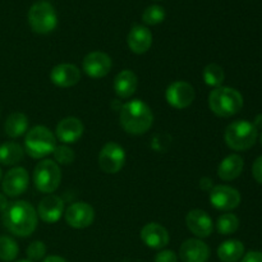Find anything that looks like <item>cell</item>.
Listing matches in <instances>:
<instances>
[{
    "instance_id": "cell-35",
    "label": "cell",
    "mask_w": 262,
    "mask_h": 262,
    "mask_svg": "<svg viewBox=\"0 0 262 262\" xmlns=\"http://www.w3.org/2000/svg\"><path fill=\"white\" fill-rule=\"evenodd\" d=\"M200 183H201L200 186H201L202 189H205V191H211L212 181L210 178H202Z\"/></svg>"
},
{
    "instance_id": "cell-23",
    "label": "cell",
    "mask_w": 262,
    "mask_h": 262,
    "mask_svg": "<svg viewBox=\"0 0 262 262\" xmlns=\"http://www.w3.org/2000/svg\"><path fill=\"white\" fill-rule=\"evenodd\" d=\"M245 256V245L238 239L223 242L217 248V257L223 262H238Z\"/></svg>"
},
{
    "instance_id": "cell-40",
    "label": "cell",
    "mask_w": 262,
    "mask_h": 262,
    "mask_svg": "<svg viewBox=\"0 0 262 262\" xmlns=\"http://www.w3.org/2000/svg\"><path fill=\"white\" fill-rule=\"evenodd\" d=\"M2 177H3V171H2V168H0V181H2Z\"/></svg>"
},
{
    "instance_id": "cell-19",
    "label": "cell",
    "mask_w": 262,
    "mask_h": 262,
    "mask_svg": "<svg viewBox=\"0 0 262 262\" xmlns=\"http://www.w3.org/2000/svg\"><path fill=\"white\" fill-rule=\"evenodd\" d=\"M182 262H207L210 258V248L201 239H187L179 248Z\"/></svg>"
},
{
    "instance_id": "cell-4",
    "label": "cell",
    "mask_w": 262,
    "mask_h": 262,
    "mask_svg": "<svg viewBox=\"0 0 262 262\" xmlns=\"http://www.w3.org/2000/svg\"><path fill=\"white\" fill-rule=\"evenodd\" d=\"M56 137L48 127L36 125L26 133L25 151L32 159H43L54 152Z\"/></svg>"
},
{
    "instance_id": "cell-8",
    "label": "cell",
    "mask_w": 262,
    "mask_h": 262,
    "mask_svg": "<svg viewBox=\"0 0 262 262\" xmlns=\"http://www.w3.org/2000/svg\"><path fill=\"white\" fill-rule=\"evenodd\" d=\"M124 148L117 142L105 143L99 154V166L104 173L117 174L123 169L125 164Z\"/></svg>"
},
{
    "instance_id": "cell-39",
    "label": "cell",
    "mask_w": 262,
    "mask_h": 262,
    "mask_svg": "<svg viewBox=\"0 0 262 262\" xmlns=\"http://www.w3.org/2000/svg\"><path fill=\"white\" fill-rule=\"evenodd\" d=\"M15 262H32V261H30V260H19V261H15Z\"/></svg>"
},
{
    "instance_id": "cell-16",
    "label": "cell",
    "mask_w": 262,
    "mask_h": 262,
    "mask_svg": "<svg viewBox=\"0 0 262 262\" xmlns=\"http://www.w3.org/2000/svg\"><path fill=\"white\" fill-rule=\"evenodd\" d=\"M141 239L152 250H163L169 245L170 235L168 230L158 223H148L141 229Z\"/></svg>"
},
{
    "instance_id": "cell-28",
    "label": "cell",
    "mask_w": 262,
    "mask_h": 262,
    "mask_svg": "<svg viewBox=\"0 0 262 262\" xmlns=\"http://www.w3.org/2000/svg\"><path fill=\"white\" fill-rule=\"evenodd\" d=\"M239 228V219L234 214H223L216 223L217 232L222 235H229L235 233Z\"/></svg>"
},
{
    "instance_id": "cell-7",
    "label": "cell",
    "mask_w": 262,
    "mask_h": 262,
    "mask_svg": "<svg viewBox=\"0 0 262 262\" xmlns=\"http://www.w3.org/2000/svg\"><path fill=\"white\" fill-rule=\"evenodd\" d=\"M28 23L33 32L48 35L56 28L58 15L53 5L48 2H37L28 10Z\"/></svg>"
},
{
    "instance_id": "cell-21",
    "label": "cell",
    "mask_w": 262,
    "mask_h": 262,
    "mask_svg": "<svg viewBox=\"0 0 262 262\" xmlns=\"http://www.w3.org/2000/svg\"><path fill=\"white\" fill-rule=\"evenodd\" d=\"M138 78L129 69L119 72L114 78V91L120 99H129L137 91Z\"/></svg>"
},
{
    "instance_id": "cell-30",
    "label": "cell",
    "mask_w": 262,
    "mask_h": 262,
    "mask_svg": "<svg viewBox=\"0 0 262 262\" xmlns=\"http://www.w3.org/2000/svg\"><path fill=\"white\" fill-rule=\"evenodd\" d=\"M53 155L54 159H55V163L58 164V165H71L74 161V159H76L74 151L67 145L56 146Z\"/></svg>"
},
{
    "instance_id": "cell-12",
    "label": "cell",
    "mask_w": 262,
    "mask_h": 262,
    "mask_svg": "<svg viewBox=\"0 0 262 262\" xmlns=\"http://www.w3.org/2000/svg\"><path fill=\"white\" fill-rule=\"evenodd\" d=\"M28 183H30L28 171L22 166H15L4 176L2 188L5 196L18 197L25 193L26 189L28 188Z\"/></svg>"
},
{
    "instance_id": "cell-22",
    "label": "cell",
    "mask_w": 262,
    "mask_h": 262,
    "mask_svg": "<svg viewBox=\"0 0 262 262\" xmlns=\"http://www.w3.org/2000/svg\"><path fill=\"white\" fill-rule=\"evenodd\" d=\"M243 168H245V161H243L242 156L232 154L220 163L219 168H217V176L222 181H234L242 174Z\"/></svg>"
},
{
    "instance_id": "cell-14",
    "label": "cell",
    "mask_w": 262,
    "mask_h": 262,
    "mask_svg": "<svg viewBox=\"0 0 262 262\" xmlns=\"http://www.w3.org/2000/svg\"><path fill=\"white\" fill-rule=\"evenodd\" d=\"M37 216L48 224L59 222L64 215V201L55 194H48L40 201L37 207Z\"/></svg>"
},
{
    "instance_id": "cell-5",
    "label": "cell",
    "mask_w": 262,
    "mask_h": 262,
    "mask_svg": "<svg viewBox=\"0 0 262 262\" xmlns=\"http://www.w3.org/2000/svg\"><path fill=\"white\" fill-rule=\"evenodd\" d=\"M257 137V129L248 120H235L228 125L224 132L225 143L234 151L248 150L255 145Z\"/></svg>"
},
{
    "instance_id": "cell-33",
    "label": "cell",
    "mask_w": 262,
    "mask_h": 262,
    "mask_svg": "<svg viewBox=\"0 0 262 262\" xmlns=\"http://www.w3.org/2000/svg\"><path fill=\"white\" fill-rule=\"evenodd\" d=\"M252 176L257 183L262 184V156H258L252 165Z\"/></svg>"
},
{
    "instance_id": "cell-24",
    "label": "cell",
    "mask_w": 262,
    "mask_h": 262,
    "mask_svg": "<svg viewBox=\"0 0 262 262\" xmlns=\"http://www.w3.org/2000/svg\"><path fill=\"white\" fill-rule=\"evenodd\" d=\"M28 129V118L23 113L15 112L12 113L7 118L4 124V130L8 137L18 138L27 133Z\"/></svg>"
},
{
    "instance_id": "cell-41",
    "label": "cell",
    "mask_w": 262,
    "mask_h": 262,
    "mask_svg": "<svg viewBox=\"0 0 262 262\" xmlns=\"http://www.w3.org/2000/svg\"><path fill=\"white\" fill-rule=\"evenodd\" d=\"M261 145H262V133H261Z\"/></svg>"
},
{
    "instance_id": "cell-25",
    "label": "cell",
    "mask_w": 262,
    "mask_h": 262,
    "mask_svg": "<svg viewBox=\"0 0 262 262\" xmlns=\"http://www.w3.org/2000/svg\"><path fill=\"white\" fill-rule=\"evenodd\" d=\"M25 156V150L17 142H4L0 145V164L12 166L19 163Z\"/></svg>"
},
{
    "instance_id": "cell-31",
    "label": "cell",
    "mask_w": 262,
    "mask_h": 262,
    "mask_svg": "<svg viewBox=\"0 0 262 262\" xmlns=\"http://www.w3.org/2000/svg\"><path fill=\"white\" fill-rule=\"evenodd\" d=\"M26 253H27L28 260L32 262L42 260L46 255L45 243L41 242V241H35V242H32L28 246L27 250H26Z\"/></svg>"
},
{
    "instance_id": "cell-27",
    "label": "cell",
    "mask_w": 262,
    "mask_h": 262,
    "mask_svg": "<svg viewBox=\"0 0 262 262\" xmlns=\"http://www.w3.org/2000/svg\"><path fill=\"white\" fill-rule=\"evenodd\" d=\"M19 247L13 238L8 235H0V260L12 262L17 258Z\"/></svg>"
},
{
    "instance_id": "cell-3",
    "label": "cell",
    "mask_w": 262,
    "mask_h": 262,
    "mask_svg": "<svg viewBox=\"0 0 262 262\" xmlns=\"http://www.w3.org/2000/svg\"><path fill=\"white\" fill-rule=\"evenodd\" d=\"M209 107L217 117H233L242 110L243 96L238 90L220 86L210 92Z\"/></svg>"
},
{
    "instance_id": "cell-34",
    "label": "cell",
    "mask_w": 262,
    "mask_h": 262,
    "mask_svg": "<svg viewBox=\"0 0 262 262\" xmlns=\"http://www.w3.org/2000/svg\"><path fill=\"white\" fill-rule=\"evenodd\" d=\"M241 262H262V252L258 251H251V252L246 253L242 257Z\"/></svg>"
},
{
    "instance_id": "cell-32",
    "label": "cell",
    "mask_w": 262,
    "mask_h": 262,
    "mask_svg": "<svg viewBox=\"0 0 262 262\" xmlns=\"http://www.w3.org/2000/svg\"><path fill=\"white\" fill-rule=\"evenodd\" d=\"M155 262H178V257L174 251L163 250L155 256Z\"/></svg>"
},
{
    "instance_id": "cell-29",
    "label": "cell",
    "mask_w": 262,
    "mask_h": 262,
    "mask_svg": "<svg viewBox=\"0 0 262 262\" xmlns=\"http://www.w3.org/2000/svg\"><path fill=\"white\" fill-rule=\"evenodd\" d=\"M165 19V10L160 5H151L145 9L142 14L143 23L148 26H156Z\"/></svg>"
},
{
    "instance_id": "cell-13",
    "label": "cell",
    "mask_w": 262,
    "mask_h": 262,
    "mask_svg": "<svg viewBox=\"0 0 262 262\" xmlns=\"http://www.w3.org/2000/svg\"><path fill=\"white\" fill-rule=\"evenodd\" d=\"M112 58L102 51H92L84 56L82 68L91 78H102L112 71Z\"/></svg>"
},
{
    "instance_id": "cell-38",
    "label": "cell",
    "mask_w": 262,
    "mask_h": 262,
    "mask_svg": "<svg viewBox=\"0 0 262 262\" xmlns=\"http://www.w3.org/2000/svg\"><path fill=\"white\" fill-rule=\"evenodd\" d=\"M253 125H255L256 127V129H262V114H258V115H256V118H255V122L252 123Z\"/></svg>"
},
{
    "instance_id": "cell-1",
    "label": "cell",
    "mask_w": 262,
    "mask_h": 262,
    "mask_svg": "<svg viewBox=\"0 0 262 262\" xmlns=\"http://www.w3.org/2000/svg\"><path fill=\"white\" fill-rule=\"evenodd\" d=\"M37 211L27 201H15L9 204L3 212V224L17 237H30L37 227Z\"/></svg>"
},
{
    "instance_id": "cell-17",
    "label": "cell",
    "mask_w": 262,
    "mask_h": 262,
    "mask_svg": "<svg viewBox=\"0 0 262 262\" xmlns=\"http://www.w3.org/2000/svg\"><path fill=\"white\" fill-rule=\"evenodd\" d=\"M186 224L189 232L193 233L199 238H207L214 230V223L210 215L204 210H192L187 214Z\"/></svg>"
},
{
    "instance_id": "cell-6",
    "label": "cell",
    "mask_w": 262,
    "mask_h": 262,
    "mask_svg": "<svg viewBox=\"0 0 262 262\" xmlns=\"http://www.w3.org/2000/svg\"><path fill=\"white\" fill-rule=\"evenodd\" d=\"M61 182L60 166L50 159L40 161L33 171V183L41 193L51 194L59 188Z\"/></svg>"
},
{
    "instance_id": "cell-15",
    "label": "cell",
    "mask_w": 262,
    "mask_h": 262,
    "mask_svg": "<svg viewBox=\"0 0 262 262\" xmlns=\"http://www.w3.org/2000/svg\"><path fill=\"white\" fill-rule=\"evenodd\" d=\"M84 132L83 123L76 117H67L58 123L55 129V137L64 145L76 143Z\"/></svg>"
},
{
    "instance_id": "cell-20",
    "label": "cell",
    "mask_w": 262,
    "mask_h": 262,
    "mask_svg": "<svg viewBox=\"0 0 262 262\" xmlns=\"http://www.w3.org/2000/svg\"><path fill=\"white\" fill-rule=\"evenodd\" d=\"M128 48L135 54H145L150 50L152 45V33L147 27L141 25H136L130 28L127 37Z\"/></svg>"
},
{
    "instance_id": "cell-9",
    "label": "cell",
    "mask_w": 262,
    "mask_h": 262,
    "mask_svg": "<svg viewBox=\"0 0 262 262\" xmlns=\"http://www.w3.org/2000/svg\"><path fill=\"white\" fill-rule=\"evenodd\" d=\"M165 99L170 106L176 109H186L196 99V91L188 82L176 81L166 89Z\"/></svg>"
},
{
    "instance_id": "cell-26",
    "label": "cell",
    "mask_w": 262,
    "mask_h": 262,
    "mask_svg": "<svg viewBox=\"0 0 262 262\" xmlns=\"http://www.w3.org/2000/svg\"><path fill=\"white\" fill-rule=\"evenodd\" d=\"M202 77H204V81L207 86L217 89V87L222 86L223 82H224L225 73L224 69H223L219 64L210 63L204 68Z\"/></svg>"
},
{
    "instance_id": "cell-37",
    "label": "cell",
    "mask_w": 262,
    "mask_h": 262,
    "mask_svg": "<svg viewBox=\"0 0 262 262\" xmlns=\"http://www.w3.org/2000/svg\"><path fill=\"white\" fill-rule=\"evenodd\" d=\"M42 262H67V260L66 258L60 257V256L51 255V256H48V257L43 258Z\"/></svg>"
},
{
    "instance_id": "cell-11",
    "label": "cell",
    "mask_w": 262,
    "mask_h": 262,
    "mask_svg": "<svg viewBox=\"0 0 262 262\" xmlns=\"http://www.w3.org/2000/svg\"><path fill=\"white\" fill-rule=\"evenodd\" d=\"M64 217L69 227L74 229H84L94 223L95 210L87 202H76L64 211Z\"/></svg>"
},
{
    "instance_id": "cell-2",
    "label": "cell",
    "mask_w": 262,
    "mask_h": 262,
    "mask_svg": "<svg viewBox=\"0 0 262 262\" xmlns=\"http://www.w3.org/2000/svg\"><path fill=\"white\" fill-rule=\"evenodd\" d=\"M120 125L127 133L141 136L148 132L154 124V114L151 107L142 100H130L120 109Z\"/></svg>"
},
{
    "instance_id": "cell-36",
    "label": "cell",
    "mask_w": 262,
    "mask_h": 262,
    "mask_svg": "<svg viewBox=\"0 0 262 262\" xmlns=\"http://www.w3.org/2000/svg\"><path fill=\"white\" fill-rule=\"evenodd\" d=\"M8 206H9V202H8L7 196L4 193H0V212H4Z\"/></svg>"
},
{
    "instance_id": "cell-18",
    "label": "cell",
    "mask_w": 262,
    "mask_h": 262,
    "mask_svg": "<svg viewBox=\"0 0 262 262\" xmlns=\"http://www.w3.org/2000/svg\"><path fill=\"white\" fill-rule=\"evenodd\" d=\"M50 79L55 86L61 89L73 87L81 81V72L74 64L63 63L55 66L50 72Z\"/></svg>"
},
{
    "instance_id": "cell-10",
    "label": "cell",
    "mask_w": 262,
    "mask_h": 262,
    "mask_svg": "<svg viewBox=\"0 0 262 262\" xmlns=\"http://www.w3.org/2000/svg\"><path fill=\"white\" fill-rule=\"evenodd\" d=\"M209 199L212 206L220 211H230L237 209L241 204L239 191L225 184L212 187Z\"/></svg>"
}]
</instances>
